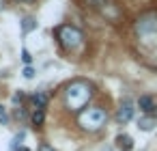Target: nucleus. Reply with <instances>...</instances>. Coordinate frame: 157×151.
I'll return each mask as SVG.
<instances>
[{"mask_svg":"<svg viewBox=\"0 0 157 151\" xmlns=\"http://www.w3.org/2000/svg\"><path fill=\"white\" fill-rule=\"evenodd\" d=\"M93 97V86L86 80H75L65 89V106L69 110H80Z\"/></svg>","mask_w":157,"mask_h":151,"instance_id":"1","label":"nucleus"},{"mask_svg":"<svg viewBox=\"0 0 157 151\" xmlns=\"http://www.w3.org/2000/svg\"><path fill=\"white\" fill-rule=\"evenodd\" d=\"M105 123V110L103 108H86L84 112H80V125L84 127V129H90V132H95V129H99L101 125Z\"/></svg>","mask_w":157,"mask_h":151,"instance_id":"2","label":"nucleus"},{"mask_svg":"<svg viewBox=\"0 0 157 151\" xmlns=\"http://www.w3.org/2000/svg\"><path fill=\"white\" fill-rule=\"evenodd\" d=\"M56 37H58V41L65 50H75L82 43V33L73 26H60L56 30Z\"/></svg>","mask_w":157,"mask_h":151,"instance_id":"3","label":"nucleus"},{"mask_svg":"<svg viewBox=\"0 0 157 151\" xmlns=\"http://www.w3.org/2000/svg\"><path fill=\"white\" fill-rule=\"evenodd\" d=\"M136 28H138L140 35H155V33H157V11L144 13V15L138 20Z\"/></svg>","mask_w":157,"mask_h":151,"instance_id":"4","label":"nucleus"},{"mask_svg":"<svg viewBox=\"0 0 157 151\" xmlns=\"http://www.w3.org/2000/svg\"><path fill=\"white\" fill-rule=\"evenodd\" d=\"M131 117H133V104H131V99H125L121 104L118 112H116V121L118 123H127V121H131Z\"/></svg>","mask_w":157,"mask_h":151,"instance_id":"5","label":"nucleus"},{"mask_svg":"<svg viewBox=\"0 0 157 151\" xmlns=\"http://www.w3.org/2000/svg\"><path fill=\"white\" fill-rule=\"evenodd\" d=\"M138 106H140V110H142V112H153V108H155V101H153V97H148V95H142V97L138 99Z\"/></svg>","mask_w":157,"mask_h":151,"instance_id":"6","label":"nucleus"},{"mask_svg":"<svg viewBox=\"0 0 157 151\" xmlns=\"http://www.w3.org/2000/svg\"><path fill=\"white\" fill-rule=\"evenodd\" d=\"M33 104H35L37 110H43L45 104H48V95H45V93H35V95H33Z\"/></svg>","mask_w":157,"mask_h":151,"instance_id":"7","label":"nucleus"},{"mask_svg":"<svg viewBox=\"0 0 157 151\" xmlns=\"http://www.w3.org/2000/svg\"><path fill=\"white\" fill-rule=\"evenodd\" d=\"M116 142H118V147H123L125 151H129V149L133 147V140H131V136H127V134H118V136H116Z\"/></svg>","mask_w":157,"mask_h":151,"instance_id":"8","label":"nucleus"},{"mask_svg":"<svg viewBox=\"0 0 157 151\" xmlns=\"http://www.w3.org/2000/svg\"><path fill=\"white\" fill-rule=\"evenodd\" d=\"M153 125H155V119H153V117H142V119L138 121V127L144 129V132H151Z\"/></svg>","mask_w":157,"mask_h":151,"instance_id":"9","label":"nucleus"},{"mask_svg":"<svg viewBox=\"0 0 157 151\" xmlns=\"http://www.w3.org/2000/svg\"><path fill=\"white\" fill-rule=\"evenodd\" d=\"M35 28H37V22H35L33 18H24V20H22V30H24V35L30 33V30H35Z\"/></svg>","mask_w":157,"mask_h":151,"instance_id":"10","label":"nucleus"},{"mask_svg":"<svg viewBox=\"0 0 157 151\" xmlns=\"http://www.w3.org/2000/svg\"><path fill=\"white\" fill-rule=\"evenodd\" d=\"M43 119H45L43 110H35V112H33V119H30V121H33V125H35V127H39V125L43 123Z\"/></svg>","mask_w":157,"mask_h":151,"instance_id":"11","label":"nucleus"},{"mask_svg":"<svg viewBox=\"0 0 157 151\" xmlns=\"http://www.w3.org/2000/svg\"><path fill=\"white\" fill-rule=\"evenodd\" d=\"M22 58H24V63H30V61H33V56H30L28 50H22Z\"/></svg>","mask_w":157,"mask_h":151,"instance_id":"12","label":"nucleus"},{"mask_svg":"<svg viewBox=\"0 0 157 151\" xmlns=\"http://www.w3.org/2000/svg\"><path fill=\"white\" fill-rule=\"evenodd\" d=\"M33 76H35L33 67H26V69H24V78H33Z\"/></svg>","mask_w":157,"mask_h":151,"instance_id":"13","label":"nucleus"},{"mask_svg":"<svg viewBox=\"0 0 157 151\" xmlns=\"http://www.w3.org/2000/svg\"><path fill=\"white\" fill-rule=\"evenodd\" d=\"M39 151H56V149H54V147H50V145H41V147H39Z\"/></svg>","mask_w":157,"mask_h":151,"instance_id":"14","label":"nucleus"},{"mask_svg":"<svg viewBox=\"0 0 157 151\" xmlns=\"http://www.w3.org/2000/svg\"><path fill=\"white\" fill-rule=\"evenodd\" d=\"M90 2H93V5H103L105 0H90Z\"/></svg>","mask_w":157,"mask_h":151,"instance_id":"15","label":"nucleus"},{"mask_svg":"<svg viewBox=\"0 0 157 151\" xmlns=\"http://www.w3.org/2000/svg\"><path fill=\"white\" fill-rule=\"evenodd\" d=\"M2 117H5V108H2V106H0V119H2Z\"/></svg>","mask_w":157,"mask_h":151,"instance_id":"16","label":"nucleus"},{"mask_svg":"<svg viewBox=\"0 0 157 151\" xmlns=\"http://www.w3.org/2000/svg\"><path fill=\"white\" fill-rule=\"evenodd\" d=\"M17 151H30V149H28V147H20Z\"/></svg>","mask_w":157,"mask_h":151,"instance_id":"17","label":"nucleus"}]
</instances>
